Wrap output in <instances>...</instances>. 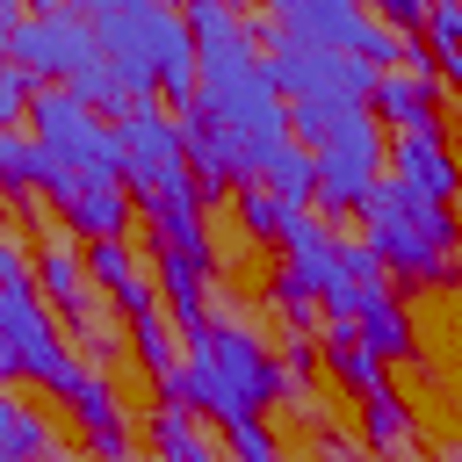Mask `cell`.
<instances>
[{"label":"cell","instance_id":"cell-1","mask_svg":"<svg viewBox=\"0 0 462 462\" xmlns=\"http://www.w3.org/2000/svg\"><path fill=\"white\" fill-rule=\"evenodd\" d=\"M188 29H195V108L217 130H231L238 144H253V152L289 144V101L274 94L267 51L253 43L245 14H231L217 0H195Z\"/></svg>","mask_w":462,"mask_h":462},{"label":"cell","instance_id":"cell-2","mask_svg":"<svg viewBox=\"0 0 462 462\" xmlns=\"http://www.w3.org/2000/svg\"><path fill=\"white\" fill-rule=\"evenodd\" d=\"M87 22L101 36V58H108L130 108H144L152 94H173L180 116L195 108V29H188V14H173L159 0H101V7H87Z\"/></svg>","mask_w":462,"mask_h":462},{"label":"cell","instance_id":"cell-3","mask_svg":"<svg viewBox=\"0 0 462 462\" xmlns=\"http://www.w3.org/2000/svg\"><path fill=\"white\" fill-rule=\"evenodd\" d=\"M289 390V368L231 318H209L202 332H188V361H180V404L217 419V426H245L260 419L274 397Z\"/></svg>","mask_w":462,"mask_h":462},{"label":"cell","instance_id":"cell-4","mask_svg":"<svg viewBox=\"0 0 462 462\" xmlns=\"http://www.w3.org/2000/svg\"><path fill=\"white\" fill-rule=\"evenodd\" d=\"M361 224H368V253L383 260V274H404V282H448L455 274V238H462L455 209L411 195L404 180L383 173V188L368 195Z\"/></svg>","mask_w":462,"mask_h":462},{"label":"cell","instance_id":"cell-5","mask_svg":"<svg viewBox=\"0 0 462 462\" xmlns=\"http://www.w3.org/2000/svg\"><path fill=\"white\" fill-rule=\"evenodd\" d=\"M29 130H36V152H51V159H58L65 173H79L87 188H123V137H116V123L94 116L79 94L36 87Z\"/></svg>","mask_w":462,"mask_h":462},{"label":"cell","instance_id":"cell-6","mask_svg":"<svg viewBox=\"0 0 462 462\" xmlns=\"http://www.w3.org/2000/svg\"><path fill=\"white\" fill-rule=\"evenodd\" d=\"M310 159H318V209L325 217L368 209V195L383 188V123H375V108H332Z\"/></svg>","mask_w":462,"mask_h":462},{"label":"cell","instance_id":"cell-7","mask_svg":"<svg viewBox=\"0 0 462 462\" xmlns=\"http://www.w3.org/2000/svg\"><path fill=\"white\" fill-rule=\"evenodd\" d=\"M7 65L29 87H72L87 65H101V36H94V22L79 7H36L7 36Z\"/></svg>","mask_w":462,"mask_h":462},{"label":"cell","instance_id":"cell-8","mask_svg":"<svg viewBox=\"0 0 462 462\" xmlns=\"http://www.w3.org/2000/svg\"><path fill=\"white\" fill-rule=\"evenodd\" d=\"M0 339H14L22 375H29V383H43V390H58L65 404H72V390L94 375V368H79V361H72V346L58 339V325L43 318V303H36V289H29V282H0Z\"/></svg>","mask_w":462,"mask_h":462},{"label":"cell","instance_id":"cell-9","mask_svg":"<svg viewBox=\"0 0 462 462\" xmlns=\"http://www.w3.org/2000/svg\"><path fill=\"white\" fill-rule=\"evenodd\" d=\"M267 79L274 94L296 108V101H332V108H368L375 94V65L361 58H339V51H296V43H267Z\"/></svg>","mask_w":462,"mask_h":462},{"label":"cell","instance_id":"cell-10","mask_svg":"<svg viewBox=\"0 0 462 462\" xmlns=\"http://www.w3.org/2000/svg\"><path fill=\"white\" fill-rule=\"evenodd\" d=\"M116 137H123V180H130L144 202L188 188V144H180V123H173L159 101L130 108V116L116 123Z\"/></svg>","mask_w":462,"mask_h":462},{"label":"cell","instance_id":"cell-11","mask_svg":"<svg viewBox=\"0 0 462 462\" xmlns=\"http://www.w3.org/2000/svg\"><path fill=\"white\" fill-rule=\"evenodd\" d=\"M390 180H404L411 195H426V202H455L462 195V159H455V144L440 137V130H411V137H397V152H390Z\"/></svg>","mask_w":462,"mask_h":462},{"label":"cell","instance_id":"cell-12","mask_svg":"<svg viewBox=\"0 0 462 462\" xmlns=\"http://www.w3.org/2000/svg\"><path fill=\"white\" fill-rule=\"evenodd\" d=\"M368 108H375V123H397V137H411V130H440V87H433V72H383L375 79V94H368Z\"/></svg>","mask_w":462,"mask_h":462},{"label":"cell","instance_id":"cell-13","mask_svg":"<svg viewBox=\"0 0 462 462\" xmlns=\"http://www.w3.org/2000/svg\"><path fill=\"white\" fill-rule=\"evenodd\" d=\"M202 282H209V260H188L173 245H159V289H166V310L180 332H202L209 310H202Z\"/></svg>","mask_w":462,"mask_h":462},{"label":"cell","instance_id":"cell-14","mask_svg":"<svg viewBox=\"0 0 462 462\" xmlns=\"http://www.w3.org/2000/svg\"><path fill=\"white\" fill-rule=\"evenodd\" d=\"M36 282H43V296H51L72 325H87V332H94V289H87V267H79L65 245H51V253L36 260Z\"/></svg>","mask_w":462,"mask_h":462},{"label":"cell","instance_id":"cell-15","mask_svg":"<svg viewBox=\"0 0 462 462\" xmlns=\"http://www.w3.org/2000/svg\"><path fill=\"white\" fill-rule=\"evenodd\" d=\"M260 188H267V195H282L289 209H303V202H318V159H310V152L289 137V144H274V152H267Z\"/></svg>","mask_w":462,"mask_h":462},{"label":"cell","instance_id":"cell-16","mask_svg":"<svg viewBox=\"0 0 462 462\" xmlns=\"http://www.w3.org/2000/svg\"><path fill=\"white\" fill-rule=\"evenodd\" d=\"M325 368H332L346 390H361V397H375V390H383V361H375V354L354 339V325H339V318L325 325Z\"/></svg>","mask_w":462,"mask_h":462},{"label":"cell","instance_id":"cell-17","mask_svg":"<svg viewBox=\"0 0 462 462\" xmlns=\"http://www.w3.org/2000/svg\"><path fill=\"white\" fill-rule=\"evenodd\" d=\"M354 339H361L375 361H404V354H411V318H404V303H397V296L368 303V310L354 318Z\"/></svg>","mask_w":462,"mask_h":462},{"label":"cell","instance_id":"cell-18","mask_svg":"<svg viewBox=\"0 0 462 462\" xmlns=\"http://www.w3.org/2000/svg\"><path fill=\"white\" fill-rule=\"evenodd\" d=\"M152 455L159 462H217V448L195 433V411H180V404L152 411Z\"/></svg>","mask_w":462,"mask_h":462},{"label":"cell","instance_id":"cell-19","mask_svg":"<svg viewBox=\"0 0 462 462\" xmlns=\"http://www.w3.org/2000/svg\"><path fill=\"white\" fill-rule=\"evenodd\" d=\"M65 224H72V231H94V238H123L130 195H123V188H79V195L65 202Z\"/></svg>","mask_w":462,"mask_h":462},{"label":"cell","instance_id":"cell-20","mask_svg":"<svg viewBox=\"0 0 462 462\" xmlns=\"http://www.w3.org/2000/svg\"><path fill=\"white\" fill-rule=\"evenodd\" d=\"M361 440L368 448H383V455H404V440H411V411L397 404V390L383 383L375 397H361Z\"/></svg>","mask_w":462,"mask_h":462},{"label":"cell","instance_id":"cell-21","mask_svg":"<svg viewBox=\"0 0 462 462\" xmlns=\"http://www.w3.org/2000/svg\"><path fill=\"white\" fill-rule=\"evenodd\" d=\"M296 217H303V209H289V202L267 195V188H245V195H238V224H245L253 238H289Z\"/></svg>","mask_w":462,"mask_h":462},{"label":"cell","instance_id":"cell-22","mask_svg":"<svg viewBox=\"0 0 462 462\" xmlns=\"http://www.w3.org/2000/svg\"><path fill=\"white\" fill-rule=\"evenodd\" d=\"M130 274H137V260H130V245H123V238H94V245H87V282H94V289H108V296H116Z\"/></svg>","mask_w":462,"mask_h":462},{"label":"cell","instance_id":"cell-23","mask_svg":"<svg viewBox=\"0 0 462 462\" xmlns=\"http://www.w3.org/2000/svg\"><path fill=\"white\" fill-rule=\"evenodd\" d=\"M426 51L433 58H462V0L426 7Z\"/></svg>","mask_w":462,"mask_h":462},{"label":"cell","instance_id":"cell-24","mask_svg":"<svg viewBox=\"0 0 462 462\" xmlns=\"http://www.w3.org/2000/svg\"><path fill=\"white\" fill-rule=\"evenodd\" d=\"M29 101H36V87H29V79H22V72L0 58V130H7L14 116H29Z\"/></svg>","mask_w":462,"mask_h":462},{"label":"cell","instance_id":"cell-25","mask_svg":"<svg viewBox=\"0 0 462 462\" xmlns=\"http://www.w3.org/2000/svg\"><path fill=\"white\" fill-rule=\"evenodd\" d=\"M22 188H29V144L0 130V195H22Z\"/></svg>","mask_w":462,"mask_h":462},{"label":"cell","instance_id":"cell-26","mask_svg":"<svg viewBox=\"0 0 462 462\" xmlns=\"http://www.w3.org/2000/svg\"><path fill=\"white\" fill-rule=\"evenodd\" d=\"M116 310H123V318H152V310H159V296H152V282H144V274H130V282L116 289Z\"/></svg>","mask_w":462,"mask_h":462},{"label":"cell","instance_id":"cell-27","mask_svg":"<svg viewBox=\"0 0 462 462\" xmlns=\"http://www.w3.org/2000/svg\"><path fill=\"white\" fill-rule=\"evenodd\" d=\"M318 455H325V462H368V440H332V433H325Z\"/></svg>","mask_w":462,"mask_h":462},{"label":"cell","instance_id":"cell-28","mask_svg":"<svg viewBox=\"0 0 462 462\" xmlns=\"http://www.w3.org/2000/svg\"><path fill=\"white\" fill-rule=\"evenodd\" d=\"M0 282H29V260H22V245H7V238H0Z\"/></svg>","mask_w":462,"mask_h":462},{"label":"cell","instance_id":"cell-29","mask_svg":"<svg viewBox=\"0 0 462 462\" xmlns=\"http://www.w3.org/2000/svg\"><path fill=\"white\" fill-rule=\"evenodd\" d=\"M22 375V354H14V339H0V383H14Z\"/></svg>","mask_w":462,"mask_h":462},{"label":"cell","instance_id":"cell-30","mask_svg":"<svg viewBox=\"0 0 462 462\" xmlns=\"http://www.w3.org/2000/svg\"><path fill=\"white\" fill-rule=\"evenodd\" d=\"M14 29H22V7H14V0H0V43H7Z\"/></svg>","mask_w":462,"mask_h":462},{"label":"cell","instance_id":"cell-31","mask_svg":"<svg viewBox=\"0 0 462 462\" xmlns=\"http://www.w3.org/2000/svg\"><path fill=\"white\" fill-rule=\"evenodd\" d=\"M14 411H22V404H7V397H0V440H7V426H14Z\"/></svg>","mask_w":462,"mask_h":462},{"label":"cell","instance_id":"cell-32","mask_svg":"<svg viewBox=\"0 0 462 462\" xmlns=\"http://www.w3.org/2000/svg\"><path fill=\"white\" fill-rule=\"evenodd\" d=\"M43 462H65V455H43Z\"/></svg>","mask_w":462,"mask_h":462},{"label":"cell","instance_id":"cell-33","mask_svg":"<svg viewBox=\"0 0 462 462\" xmlns=\"http://www.w3.org/2000/svg\"><path fill=\"white\" fill-rule=\"evenodd\" d=\"M397 462H411V455H397Z\"/></svg>","mask_w":462,"mask_h":462},{"label":"cell","instance_id":"cell-34","mask_svg":"<svg viewBox=\"0 0 462 462\" xmlns=\"http://www.w3.org/2000/svg\"><path fill=\"white\" fill-rule=\"evenodd\" d=\"M0 462H14V455H0Z\"/></svg>","mask_w":462,"mask_h":462}]
</instances>
